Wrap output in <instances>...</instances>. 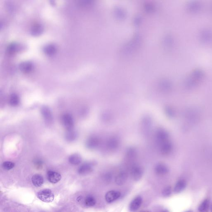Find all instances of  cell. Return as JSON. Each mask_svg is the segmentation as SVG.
<instances>
[{
  "label": "cell",
  "mask_w": 212,
  "mask_h": 212,
  "mask_svg": "<svg viewBox=\"0 0 212 212\" xmlns=\"http://www.w3.org/2000/svg\"><path fill=\"white\" fill-rule=\"evenodd\" d=\"M68 161L72 165H78L81 162L82 158L79 154H73L69 157Z\"/></svg>",
  "instance_id": "9a60e30c"
},
{
  "label": "cell",
  "mask_w": 212,
  "mask_h": 212,
  "mask_svg": "<svg viewBox=\"0 0 212 212\" xmlns=\"http://www.w3.org/2000/svg\"><path fill=\"white\" fill-rule=\"evenodd\" d=\"M93 165L89 163L83 164L78 169V172L82 175H87L92 171Z\"/></svg>",
  "instance_id": "52a82bcc"
},
{
  "label": "cell",
  "mask_w": 212,
  "mask_h": 212,
  "mask_svg": "<svg viewBox=\"0 0 212 212\" xmlns=\"http://www.w3.org/2000/svg\"><path fill=\"white\" fill-rule=\"evenodd\" d=\"M37 197L40 200L45 203H50L54 201V196L50 189L42 190L38 192Z\"/></svg>",
  "instance_id": "6da1fadb"
},
{
  "label": "cell",
  "mask_w": 212,
  "mask_h": 212,
  "mask_svg": "<svg viewBox=\"0 0 212 212\" xmlns=\"http://www.w3.org/2000/svg\"><path fill=\"white\" fill-rule=\"evenodd\" d=\"M41 113L46 121L50 122L52 121V116L50 109L46 106H43L41 109Z\"/></svg>",
  "instance_id": "5bb4252c"
},
{
  "label": "cell",
  "mask_w": 212,
  "mask_h": 212,
  "mask_svg": "<svg viewBox=\"0 0 212 212\" xmlns=\"http://www.w3.org/2000/svg\"><path fill=\"white\" fill-rule=\"evenodd\" d=\"M32 181L35 187H41L43 184L44 180L43 177L41 175L36 174L33 176Z\"/></svg>",
  "instance_id": "30bf717a"
},
{
  "label": "cell",
  "mask_w": 212,
  "mask_h": 212,
  "mask_svg": "<svg viewBox=\"0 0 212 212\" xmlns=\"http://www.w3.org/2000/svg\"><path fill=\"white\" fill-rule=\"evenodd\" d=\"M210 210L211 212H212V204L210 205Z\"/></svg>",
  "instance_id": "d4e9b609"
},
{
  "label": "cell",
  "mask_w": 212,
  "mask_h": 212,
  "mask_svg": "<svg viewBox=\"0 0 212 212\" xmlns=\"http://www.w3.org/2000/svg\"><path fill=\"white\" fill-rule=\"evenodd\" d=\"M2 166L5 170H11L15 167L14 162L10 161H6L3 162Z\"/></svg>",
  "instance_id": "7402d4cb"
},
{
  "label": "cell",
  "mask_w": 212,
  "mask_h": 212,
  "mask_svg": "<svg viewBox=\"0 0 212 212\" xmlns=\"http://www.w3.org/2000/svg\"><path fill=\"white\" fill-rule=\"evenodd\" d=\"M171 150V146L170 143L166 141L161 144L160 151L162 154L166 155L168 154Z\"/></svg>",
  "instance_id": "e0dca14e"
},
{
  "label": "cell",
  "mask_w": 212,
  "mask_h": 212,
  "mask_svg": "<svg viewBox=\"0 0 212 212\" xmlns=\"http://www.w3.org/2000/svg\"><path fill=\"white\" fill-rule=\"evenodd\" d=\"M48 180L52 184H56L59 182L62 179V176L56 171H49L47 174Z\"/></svg>",
  "instance_id": "3957f363"
},
{
  "label": "cell",
  "mask_w": 212,
  "mask_h": 212,
  "mask_svg": "<svg viewBox=\"0 0 212 212\" xmlns=\"http://www.w3.org/2000/svg\"><path fill=\"white\" fill-rule=\"evenodd\" d=\"M162 212H169V211H168L167 210H163Z\"/></svg>",
  "instance_id": "484cf974"
},
{
  "label": "cell",
  "mask_w": 212,
  "mask_h": 212,
  "mask_svg": "<svg viewBox=\"0 0 212 212\" xmlns=\"http://www.w3.org/2000/svg\"><path fill=\"white\" fill-rule=\"evenodd\" d=\"M121 196V193L118 191H110L105 195V200L108 203H111L118 199Z\"/></svg>",
  "instance_id": "277c9868"
},
{
  "label": "cell",
  "mask_w": 212,
  "mask_h": 212,
  "mask_svg": "<svg viewBox=\"0 0 212 212\" xmlns=\"http://www.w3.org/2000/svg\"><path fill=\"white\" fill-rule=\"evenodd\" d=\"M142 201H142L141 197H136L132 201L130 205V210L132 212H135L138 210L140 208Z\"/></svg>",
  "instance_id": "8992f818"
},
{
  "label": "cell",
  "mask_w": 212,
  "mask_h": 212,
  "mask_svg": "<svg viewBox=\"0 0 212 212\" xmlns=\"http://www.w3.org/2000/svg\"><path fill=\"white\" fill-rule=\"evenodd\" d=\"M99 140L97 137H92L88 140L87 142V147L90 149H94L98 146L99 144Z\"/></svg>",
  "instance_id": "4fadbf2b"
},
{
  "label": "cell",
  "mask_w": 212,
  "mask_h": 212,
  "mask_svg": "<svg viewBox=\"0 0 212 212\" xmlns=\"http://www.w3.org/2000/svg\"><path fill=\"white\" fill-rule=\"evenodd\" d=\"M131 175L133 179L138 180L141 179L143 175V170L142 168L138 166H135L132 167Z\"/></svg>",
  "instance_id": "5b68a950"
},
{
  "label": "cell",
  "mask_w": 212,
  "mask_h": 212,
  "mask_svg": "<svg viewBox=\"0 0 212 212\" xmlns=\"http://www.w3.org/2000/svg\"><path fill=\"white\" fill-rule=\"evenodd\" d=\"M9 102L11 106H16L19 105V98L16 94H12L10 98Z\"/></svg>",
  "instance_id": "d6986e66"
},
{
  "label": "cell",
  "mask_w": 212,
  "mask_h": 212,
  "mask_svg": "<svg viewBox=\"0 0 212 212\" xmlns=\"http://www.w3.org/2000/svg\"><path fill=\"white\" fill-rule=\"evenodd\" d=\"M210 202L209 200L206 199L204 200L198 208V210L200 212H207L210 208Z\"/></svg>",
  "instance_id": "2e32d148"
},
{
  "label": "cell",
  "mask_w": 212,
  "mask_h": 212,
  "mask_svg": "<svg viewBox=\"0 0 212 212\" xmlns=\"http://www.w3.org/2000/svg\"><path fill=\"white\" fill-rule=\"evenodd\" d=\"M119 141L116 138H112L110 139L107 142V147L111 150H114L118 147Z\"/></svg>",
  "instance_id": "ac0fdd59"
},
{
  "label": "cell",
  "mask_w": 212,
  "mask_h": 212,
  "mask_svg": "<svg viewBox=\"0 0 212 212\" xmlns=\"http://www.w3.org/2000/svg\"><path fill=\"white\" fill-rule=\"evenodd\" d=\"M171 189L170 187H167L162 192V195L165 197H169L171 195Z\"/></svg>",
  "instance_id": "603a6c76"
},
{
  "label": "cell",
  "mask_w": 212,
  "mask_h": 212,
  "mask_svg": "<svg viewBox=\"0 0 212 212\" xmlns=\"http://www.w3.org/2000/svg\"><path fill=\"white\" fill-rule=\"evenodd\" d=\"M168 136L166 132L162 130H160L158 131L156 133V138L158 141L162 143L166 142Z\"/></svg>",
  "instance_id": "7c38bea8"
},
{
  "label": "cell",
  "mask_w": 212,
  "mask_h": 212,
  "mask_svg": "<svg viewBox=\"0 0 212 212\" xmlns=\"http://www.w3.org/2000/svg\"><path fill=\"white\" fill-rule=\"evenodd\" d=\"M155 172L158 175H162L167 173L168 169L164 164L160 163L155 166Z\"/></svg>",
  "instance_id": "8fae6325"
},
{
  "label": "cell",
  "mask_w": 212,
  "mask_h": 212,
  "mask_svg": "<svg viewBox=\"0 0 212 212\" xmlns=\"http://www.w3.org/2000/svg\"><path fill=\"white\" fill-rule=\"evenodd\" d=\"M77 133L73 130L67 131L66 135V138L68 141H73L76 139L77 137Z\"/></svg>",
  "instance_id": "ffe728a7"
},
{
  "label": "cell",
  "mask_w": 212,
  "mask_h": 212,
  "mask_svg": "<svg viewBox=\"0 0 212 212\" xmlns=\"http://www.w3.org/2000/svg\"><path fill=\"white\" fill-rule=\"evenodd\" d=\"M96 202L95 198L92 196H88L85 199V204L87 206H93L96 204Z\"/></svg>",
  "instance_id": "44dd1931"
},
{
  "label": "cell",
  "mask_w": 212,
  "mask_h": 212,
  "mask_svg": "<svg viewBox=\"0 0 212 212\" xmlns=\"http://www.w3.org/2000/svg\"><path fill=\"white\" fill-rule=\"evenodd\" d=\"M185 212H192L191 211H186Z\"/></svg>",
  "instance_id": "4316f807"
},
{
  "label": "cell",
  "mask_w": 212,
  "mask_h": 212,
  "mask_svg": "<svg viewBox=\"0 0 212 212\" xmlns=\"http://www.w3.org/2000/svg\"><path fill=\"white\" fill-rule=\"evenodd\" d=\"M62 124L67 131L71 130L74 127V120L70 114H64L62 117Z\"/></svg>",
  "instance_id": "7a4b0ae2"
},
{
  "label": "cell",
  "mask_w": 212,
  "mask_h": 212,
  "mask_svg": "<svg viewBox=\"0 0 212 212\" xmlns=\"http://www.w3.org/2000/svg\"><path fill=\"white\" fill-rule=\"evenodd\" d=\"M111 175L110 174H107L105 175V179L106 181H109L111 180Z\"/></svg>",
  "instance_id": "cb8c5ba5"
},
{
  "label": "cell",
  "mask_w": 212,
  "mask_h": 212,
  "mask_svg": "<svg viewBox=\"0 0 212 212\" xmlns=\"http://www.w3.org/2000/svg\"><path fill=\"white\" fill-rule=\"evenodd\" d=\"M187 187V182L184 180H180L177 181L174 187L175 193H180L184 190Z\"/></svg>",
  "instance_id": "9c48e42d"
},
{
  "label": "cell",
  "mask_w": 212,
  "mask_h": 212,
  "mask_svg": "<svg viewBox=\"0 0 212 212\" xmlns=\"http://www.w3.org/2000/svg\"><path fill=\"white\" fill-rule=\"evenodd\" d=\"M127 178V173L122 171L119 173L115 178V182L119 186L122 185L126 182Z\"/></svg>",
  "instance_id": "ba28073f"
}]
</instances>
